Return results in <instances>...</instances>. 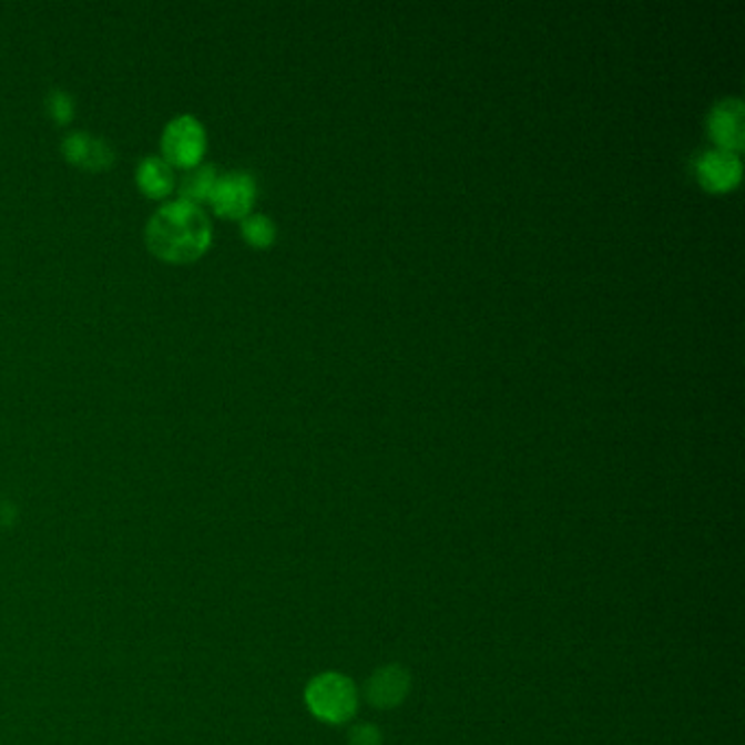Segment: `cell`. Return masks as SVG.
<instances>
[{"label":"cell","instance_id":"obj_5","mask_svg":"<svg viewBox=\"0 0 745 745\" xmlns=\"http://www.w3.org/2000/svg\"><path fill=\"white\" fill-rule=\"evenodd\" d=\"M742 171H744V164H742L739 153L722 150V147L706 150L695 160L697 180L708 191H731L733 186L739 184Z\"/></svg>","mask_w":745,"mask_h":745},{"label":"cell","instance_id":"obj_13","mask_svg":"<svg viewBox=\"0 0 745 745\" xmlns=\"http://www.w3.org/2000/svg\"><path fill=\"white\" fill-rule=\"evenodd\" d=\"M350 744L380 745V735L374 731L370 724H364V726H359V728L353 731V735H350Z\"/></svg>","mask_w":745,"mask_h":745},{"label":"cell","instance_id":"obj_3","mask_svg":"<svg viewBox=\"0 0 745 745\" xmlns=\"http://www.w3.org/2000/svg\"><path fill=\"white\" fill-rule=\"evenodd\" d=\"M162 153L169 164L195 169L206 153V132L195 116L173 119L162 134Z\"/></svg>","mask_w":745,"mask_h":745},{"label":"cell","instance_id":"obj_1","mask_svg":"<svg viewBox=\"0 0 745 745\" xmlns=\"http://www.w3.org/2000/svg\"><path fill=\"white\" fill-rule=\"evenodd\" d=\"M151 252L169 263H191L200 258L213 238L208 215L188 200L162 206L147 225Z\"/></svg>","mask_w":745,"mask_h":745},{"label":"cell","instance_id":"obj_4","mask_svg":"<svg viewBox=\"0 0 745 745\" xmlns=\"http://www.w3.org/2000/svg\"><path fill=\"white\" fill-rule=\"evenodd\" d=\"M254 200H256V184L252 175L241 171L217 177L215 188L211 193V204L217 211V215L229 220L247 217L254 206Z\"/></svg>","mask_w":745,"mask_h":745},{"label":"cell","instance_id":"obj_11","mask_svg":"<svg viewBox=\"0 0 745 745\" xmlns=\"http://www.w3.org/2000/svg\"><path fill=\"white\" fill-rule=\"evenodd\" d=\"M243 236L256 247H267L276 238V225L265 215H247L243 220Z\"/></svg>","mask_w":745,"mask_h":745},{"label":"cell","instance_id":"obj_9","mask_svg":"<svg viewBox=\"0 0 745 745\" xmlns=\"http://www.w3.org/2000/svg\"><path fill=\"white\" fill-rule=\"evenodd\" d=\"M136 175H139L141 191L147 193L150 197H166L175 186V175H173L171 164L157 155L145 157Z\"/></svg>","mask_w":745,"mask_h":745},{"label":"cell","instance_id":"obj_10","mask_svg":"<svg viewBox=\"0 0 745 745\" xmlns=\"http://www.w3.org/2000/svg\"><path fill=\"white\" fill-rule=\"evenodd\" d=\"M217 169L206 164V166H197L195 171H191L186 177H184V184H182V200H188L193 204L202 202V200H211V193L215 188V182H217Z\"/></svg>","mask_w":745,"mask_h":745},{"label":"cell","instance_id":"obj_6","mask_svg":"<svg viewBox=\"0 0 745 745\" xmlns=\"http://www.w3.org/2000/svg\"><path fill=\"white\" fill-rule=\"evenodd\" d=\"M708 132L717 147L737 151L744 147L745 116L742 99H724L720 101L708 116Z\"/></svg>","mask_w":745,"mask_h":745},{"label":"cell","instance_id":"obj_2","mask_svg":"<svg viewBox=\"0 0 745 745\" xmlns=\"http://www.w3.org/2000/svg\"><path fill=\"white\" fill-rule=\"evenodd\" d=\"M306 704L319 720L339 724L355 713L357 695L350 680L335 673H324L308 684Z\"/></svg>","mask_w":745,"mask_h":745},{"label":"cell","instance_id":"obj_12","mask_svg":"<svg viewBox=\"0 0 745 745\" xmlns=\"http://www.w3.org/2000/svg\"><path fill=\"white\" fill-rule=\"evenodd\" d=\"M49 108H51V114L58 119V121H62V123H67L71 116H73V101H71V96L69 94H64L62 90H55V92H51V99H49Z\"/></svg>","mask_w":745,"mask_h":745},{"label":"cell","instance_id":"obj_7","mask_svg":"<svg viewBox=\"0 0 745 745\" xmlns=\"http://www.w3.org/2000/svg\"><path fill=\"white\" fill-rule=\"evenodd\" d=\"M64 153L71 162H75L79 166H85V169H103L114 157L112 147L105 141L81 134V132L71 134L64 141Z\"/></svg>","mask_w":745,"mask_h":745},{"label":"cell","instance_id":"obj_8","mask_svg":"<svg viewBox=\"0 0 745 745\" xmlns=\"http://www.w3.org/2000/svg\"><path fill=\"white\" fill-rule=\"evenodd\" d=\"M405 693H407V673L400 667L376 671L368 686L370 702L380 708H389L398 704L405 697Z\"/></svg>","mask_w":745,"mask_h":745}]
</instances>
